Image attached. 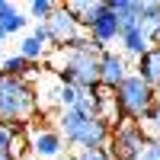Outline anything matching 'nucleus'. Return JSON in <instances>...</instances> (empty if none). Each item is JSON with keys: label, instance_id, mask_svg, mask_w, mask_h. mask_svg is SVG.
<instances>
[{"label": "nucleus", "instance_id": "f257e3e1", "mask_svg": "<svg viewBox=\"0 0 160 160\" xmlns=\"http://www.w3.org/2000/svg\"><path fill=\"white\" fill-rule=\"evenodd\" d=\"M58 131L77 151L106 148L109 138H112V128L106 125L99 115H90V112H80V109H61L58 112Z\"/></svg>", "mask_w": 160, "mask_h": 160}, {"label": "nucleus", "instance_id": "f03ea898", "mask_svg": "<svg viewBox=\"0 0 160 160\" xmlns=\"http://www.w3.org/2000/svg\"><path fill=\"white\" fill-rule=\"evenodd\" d=\"M38 109V96H35V87L22 77H10V74H0V125L13 128V122H26L32 118Z\"/></svg>", "mask_w": 160, "mask_h": 160}, {"label": "nucleus", "instance_id": "7ed1b4c3", "mask_svg": "<svg viewBox=\"0 0 160 160\" xmlns=\"http://www.w3.org/2000/svg\"><path fill=\"white\" fill-rule=\"evenodd\" d=\"M58 80L77 90H96L99 87V51H55Z\"/></svg>", "mask_w": 160, "mask_h": 160}, {"label": "nucleus", "instance_id": "20e7f679", "mask_svg": "<svg viewBox=\"0 0 160 160\" xmlns=\"http://www.w3.org/2000/svg\"><path fill=\"white\" fill-rule=\"evenodd\" d=\"M115 102L125 122H148V115L157 109V90L141 80L138 74H131L122 87L115 90Z\"/></svg>", "mask_w": 160, "mask_h": 160}, {"label": "nucleus", "instance_id": "39448f33", "mask_svg": "<svg viewBox=\"0 0 160 160\" xmlns=\"http://www.w3.org/2000/svg\"><path fill=\"white\" fill-rule=\"evenodd\" d=\"M148 131H144V125L138 122H125L112 128V138L109 144H106V151L112 154V160H141L144 148H148Z\"/></svg>", "mask_w": 160, "mask_h": 160}, {"label": "nucleus", "instance_id": "423d86ee", "mask_svg": "<svg viewBox=\"0 0 160 160\" xmlns=\"http://www.w3.org/2000/svg\"><path fill=\"white\" fill-rule=\"evenodd\" d=\"M48 35H51V48H68V45H74L77 38H83L87 32H83V26H80L71 13H68V7L64 3H58V10H55V16H51L48 22Z\"/></svg>", "mask_w": 160, "mask_h": 160}, {"label": "nucleus", "instance_id": "0eeeda50", "mask_svg": "<svg viewBox=\"0 0 160 160\" xmlns=\"http://www.w3.org/2000/svg\"><path fill=\"white\" fill-rule=\"evenodd\" d=\"M131 74H135V71L128 68V58L122 55V51L106 48L102 55H99V87H106V90H118Z\"/></svg>", "mask_w": 160, "mask_h": 160}, {"label": "nucleus", "instance_id": "6e6552de", "mask_svg": "<svg viewBox=\"0 0 160 160\" xmlns=\"http://www.w3.org/2000/svg\"><path fill=\"white\" fill-rule=\"evenodd\" d=\"M64 144H68V141L61 138L58 128H38V131L29 135V151L38 160H55V157H61L64 154Z\"/></svg>", "mask_w": 160, "mask_h": 160}, {"label": "nucleus", "instance_id": "1a4fd4ad", "mask_svg": "<svg viewBox=\"0 0 160 160\" xmlns=\"http://www.w3.org/2000/svg\"><path fill=\"white\" fill-rule=\"evenodd\" d=\"M87 35H90L99 48H106V45H112V42L122 38V22H118V16L109 10V3H106V10L99 13L96 19H93V26L87 29Z\"/></svg>", "mask_w": 160, "mask_h": 160}, {"label": "nucleus", "instance_id": "9d476101", "mask_svg": "<svg viewBox=\"0 0 160 160\" xmlns=\"http://www.w3.org/2000/svg\"><path fill=\"white\" fill-rule=\"evenodd\" d=\"M118 45H122V55H125V58H135V61H141V58L154 48V42L144 35L141 22H135V26H122V38H118Z\"/></svg>", "mask_w": 160, "mask_h": 160}, {"label": "nucleus", "instance_id": "9b49d317", "mask_svg": "<svg viewBox=\"0 0 160 160\" xmlns=\"http://www.w3.org/2000/svg\"><path fill=\"white\" fill-rule=\"evenodd\" d=\"M106 3H109V10L118 16L122 26H135L144 16V0H106Z\"/></svg>", "mask_w": 160, "mask_h": 160}, {"label": "nucleus", "instance_id": "f8f14e48", "mask_svg": "<svg viewBox=\"0 0 160 160\" xmlns=\"http://www.w3.org/2000/svg\"><path fill=\"white\" fill-rule=\"evenodd\" d=\"M64 7H68V13H71L80 26H83V29H90L93 19H96L99 13L106 10V3H99V0H96V3H90V0H68Z\"/></svg>", "mask_w": 160, "mask_h": 160}, {"label": "nucleus", "instance_id": "ddd939ff", "mask_svg": "<svg viewBox=\"0 0 160 160\" xmlns=\"http://www.w3.org/2000/svg\"><path fill=\"white\" fill-rule=\"evenodd\" d=\"M141 80H148L154 90H160V45H154L148 55L138 61V71H135Z\"/></svg>", "mask_w": 160, "mask_h": 160}, {"label": "nucleus", "instance_id": "4468645a", "mask_svg": "<svg viewBox=\"0 0 160 160\" xmlns=\"http://www.w3.org/2000/svg\"><path fill=\"white\" fill-rule=\"evenodd\" d=\"M26 22H29V16H22V13L16 10V7H7L3 13H0V42H7V38L13 35V32H19V29H26Z\"/></svg>", "mask_w": 160, "mask_h": 160}, {"label": "nucleus", "instance_id": "2eb2a0df", "mask_svg": "<svg viewBox=\"0 0 160 160\" xmlns=\"http://www.w3.org/2000/svg\"><path fill=\"white\" fill-rule=\"evenodd\" d=\"M48 48L51 45H45V42H38V38L29 32V35H26L22 38V42H19V55L26 58V61H42L45 55H48Z\"/></svg>", "mask_w": 160, "mask_h": 160}, {"label": "nucleus", "instance_id": "dca6fc26", "mask_svg": "<svg viewBox=\"0 0 160 160\" xmlns=\"http://www.w3.org/2000/svg\"><path fill=\"white\" fill-rule=\"evenodd\" d=\"M55 10H58L55 0H32V3H29V19H35V22H48L51 16H55Z\"/></svg>", "mask_w": 160, "mask_h": 160}, {"label": "nucleus", "instance_id": "f3484780", "mask_svg": "<svg viewBox=\"0 0 160 160\" xmlns=\"http://www.w3.org/2000/svg\"><path fill=\"white\" fill-rule=\"evenodd\" d=\"M26 68H29V61H26L19 51H16V55H7V61H3V68H0V74H10V77H22V80H26Z\"/></svg>", "mask_w": 160, "mask_h": 160}, {"label": "nucleus", "instance_id": "a211bd4d", "mask_svg": "<svg viewBox=\"0 0 160 160\" xmlns=\"http://www.w3.org/2000/svg\"><path fill=\"white\" fill-rule=\"evenodd\" d=\"M16 148H19L16 131L7 128V125H0V154H13V157H16Z\"/></svg>", "mask_w": 160, "mask_h": 160}, {"label": "nucleus", "instance_id": "6ab92c4d", "mask_svg": "<svg viewBox=\"0 0 160 160\" xmlns=\"http://www.w3.org/2000/svg\"><path fill=\"white\" fill-rule=\"evenodd\" d=\"M74 160H112V154L106 148H96V151H77Z\"/></svg>", "mask_w": 160, "mask_h": 160}, {"label": "nucleus", "instance_id": "aec40b11", "mask_svg": "<svg viewBox=\"0 0 160 160\" xmlns=\"http://www.w3.org/2000/svg\"><path fill=\"white\" fill-rule=\"evenodd\" d=\"M144 131H148V135H154V138H160V106L148 115V125H144Z\"/></svg>", "mask_w": 160, "mask_h": 160}, {"label": "nucleus", "instance_id": "412c9836", "mask_svg": "<svg viewBox=\"0 0 160 160\" xmlns=\"http://www.w3.org/2000/svg\"><path fill=\"white\" fill-rule=\"evenodd\" d=\"M141 160H160V138H151V141H148V148H144Z\"/></svg>", "mask_w": 160, "mask_h": 160}, {"label": "nucleus", "instance_id": "4be33fe9", "mask_svg": "<svg viewBox=\"0 0 160 160\" xmlns=\"http://www.w3.org/2000/svg\"><path fill=\"white\" fill-rule=\"evenodd\" d=\"M32 35L38 38V42L51 45V35H48V26H45V22H35V26H32Z\"/></svg>", "mask_w": 160, "mask_h": 160}, {"label": "nucleus", "instance_id": "5701e85b", "mask_svg": "<svg viewBox=\"0 0 160 160\" xmlns=\"http://www.w3.org/2000/svg\"><path fill=\"white\" fill-rule=\"evenodd\" d=\"M0 160H19V157H13V154H0Z\"/></svg>", "mask_w": 160, "mask_h": 160}, {"label": "nucleus", "instance_id": "b1692460", "mask_svg": "<svg viewBox=\"0 0 160 160\" xmlns=\"http://www.w3.org/2000/svg\"><path fill=\"white\" fill-rule=\"evenodd\" d=\"M7 7H10V3H7V0H0V13H3V10H7Z\"/></svg>", "mask_w": 160, "mask_h": 160}, {"label": "nucleus", "instance_id": "393cba45", "mask_svg": "<svg viewBox=\"0 0 160 160\" xmlns=\"http://www.w3.org/2000/svg\"><path fill=\"white\" fill-rule=\"evenodd\" d=\"M3 61H7V55H3V51H0V68H3Z\"/></svg>", "mask_w": 160, "mask_h": 160}, {"label": "nucleus", "instance_id": "a878e982", "mask_svg": "<svg viewBox=\"0 0 160 160\" xmlns=\"http://www.w3.org/2000/svg\"><path fill=\"white\" fill-rule=\"evenodd\" d=\"M157 106H160V90H157Z\"/></svg>", "mask_w": 160, "mask_h": 160}, {"label": "nucleus", "instance_id": "bb28decb", "mask_svg": "<svg viewBox=\"0 0 160 160\" xmlns=\"http://www.w3.org/2000/svg\"><path fill=\"white\" fill-rule=\"evenodd\" d=\"M157 45H160V42H157Z\"/></svg>", "mask_w": 160, "mask_h": 160}]
</instances>
